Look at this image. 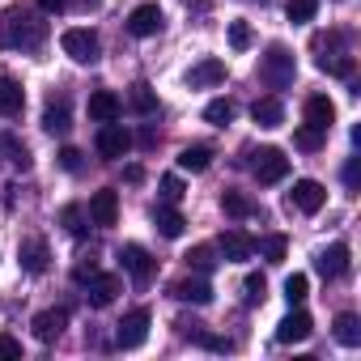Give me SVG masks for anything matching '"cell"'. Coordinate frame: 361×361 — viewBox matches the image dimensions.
<instances>
[{"label": "cell", "mask_w": 361, "mask_h": 361, "mask_svg": "<svg viewBox=\"0 0 361 361\" xmlns=\"http://www.w3.org/2000/svg\"><path fill=\"white\" fill-rule=\"evenodd\" d=\"M60 221H64V226H68V234H77V238L90 230V226H85V221H90V213H85L81 204H68V209H60Z\"/></svg>", "instance_id": "cell-37"}, {"label": "cell", "mask_w": 361, "mask_h": 361, "mask_svg": "<svg viewBox=\"0 0 361 361\" xmlns=\"http://www.w3.org/2000/svg\"><path fill=\"white\" fill-rule=\"evenodd\" d=\"M314 64H319L323 73H331V77H353V73H357V60L344 56V51H327V56H319Z\"/></svg>", "instance_id": "cell-30"}, {"label": "cell", "mask_w": 361, "mask_h": 361, "mask_svg": "<svg viewBox=\"0 0 361 361\" xmlns=\"http://www.w3.org/2000/svg\"><path fill=\"white\" fill-rule=\"evenodd\" d=\"M174 327L183 331V340H196V344H204V348H213V353H226V348H230V340L204 331V323H174Z\"/></svg>", "instance_id": "cell-27"}, {"label": "cell", "mask_w": 361, "mask_h": 361, "mask_svg": "<svg viewBox=\"0 0 361 361\" xmlns=\"http://www.w3.org/2000/svg\"><path fill=\"white\" fill-rule=\"evenodd\" d=\"M161 9L157 5H136L132 13H128V35H136V39H149V35H157L161 30Z\"/></svg>", "instance_id": "cell-17"}, {"label": "cell", "mask_w": 361, "mask_h": 361, "mask_svg": "<svg viewBox=\"0 0 361 361\" xmlns=\"http://www.w3.org/2000/svg\"><path fill=\"white\" fill-rule=\"evenodd\" d=\"M60 166H64L68 174H77V170H81V149H73V145L60 149Z\"/></svg>", "instance_id": "cell-42"}, {"label": "cell", "mask_w": 361, "mask_h": 361, "mask_svg": "<svg viewBox=\"0 0 361 361\" xmlns=\"http://www.w3.org/2000/svg\"><path fill=\"white\" fill-rule=\"evenodd\" d=\"M310 331H314V319H310L306 310H289V314L276 323V340H281V344H302V340H310Z\"/></svg>", "instance_id": "cell-13"}, {"label": "cell", "mask_w": 361, "mask_h": 361, "mask_svg": "<svg viewBox=\"0 0 361 361\" xmlns=\"http://www.w3.org/2000/svg\"><path fill=\"white\" fill-rule=\"evenodd\" d=\"M251 119H255L259 128H281V123H285V106H281V98H276V94H272V98H255Z\"/></svg>", "instance_id": "cell-24"}, {"label": "cell", "mask_w": 361, "mask_h": 361, "mask_svg": "<svg viewBox=\"0 0 361 361\" xmlns=\"http://www.w3.org/2000/svg\"><path fill=\"white\" fill-rule=\"evenodd\" d=\"M331 327H336V340H340L344 348H357V344H361V319H357V314L344 310V314H336Z\"/></svg>", "instance_id": "cell-29"}, {"label": "cell", "mask_w": 361, "mask_h": 361, "mask_svg": "<svg viewBox=\"0 0 361 361\" xmlns=\"http://www.w3.org/2000/svg\"><path fill=\"white\" fill-rule=\"evenodd\" d=\"M85 285H90V293H85V298H90V306H98V310H102V306H111V302H115V293L123 289V281H119L115 272H94Z\"/></svg>", "instance_id": "cell-19"}, {"label": "cell", "mask_w": 361, "mask_h": 361, "mask_svg": "<svg viewBox=\"0 0 361 361\" xmlns=\"http://www.w3.org/2000/svg\"><path fill=\"white\" fill-rule=\"evenodd\" d=\"M306 293H310V281H306V272H293V276H285V302H289V306H302V302H306Z\"/></svg>", "instance_id": "cell-36"}, {"label": "cell", "mask_w": 361, "mask_h": 361, "mask_svg": "<svg viewBox=\"0 0 361 361\" xmlns=\"http://www.w3.org/2000/svg\"><path fill=\"white\" fill-rule=\"evenodd\" d=\"M243 289H247V293H243L247 306H259V302L268 298V276H264V272H251V276L243 281Z\"/></svg>", "instance_id": "cell-38"}, {"label": "cell", "mask_w": 361, "mask_h": 361, "mask_svg": "<svg viewBox=\"0 0 361 361\" xmlns=\"http://www.w3.org/2000/svg\"><path fill=\"white\" fill-rule=\"evenodd\" d=\"M149 323H153L149 306L128 310V314L119 319V327H115V348H140V344L149 340Z\"/></svg>", "instance_id": "cell-4"}, {"label": "cell", "mask_w": 361, "mask_h": 361, "mask_svg": "<svg viewBox=\"0 0 361 361\" xmlns=\"http://www.w3.org/2000/svg\"><path fill=\"white\" fill-rule=\"evenodd\" d=\"M22 106H26V94H22V85H18L13 77H5V73H0V115H5V119H18V115H22Z\"/></svg>", "instance_id": "cell-22"}, {"label": "cell", "mask_w": 361, "mask_h": 361, "mask_svg": "<svg viewBox=\"0 0 361 361\" xmlns=\"http://www.w3.org/2000/svg\"><path fill=\"white\" fill-rule=\"evenodd\" d=\"M213 166V149L209 145H188L178 153V170H192V174H204Z\"/></svg>", "instance_id": "cell-26"}, {"label": "cell", "mask_w": 361, "mask_h": 361, "mask_svg": "<svg viewBox=\"0 0 361 361\" xmlns=\"http://www.w3.org/2000/svg\"><path fill=\"white\" fill-rule=\"evenodd\" d=\"M259 5H272V0H259Z\"/></svg>", "instance_id": "cell-49"}, {"label": "cell", "mask_w": 361, "mask_h": 361, "mask_svg": "<svg viewBox=\"0 0 361 361\" xmlns=\"http://www.w3.org/2000/svg\"><path fill=\"white\" fill-rule=\"evenodd\" d=\"M85 213H90V221H94V226H102V230H106V226H115V221H119V192H111V188L94 192Z\"/></svg>", "instance_id": "cell-10"}, {"label": "cell", "mask_w": 361, "mask_h": 361, "mask_svg": "<svg viewBox=\"0 0 361 361\" xmlns=\"http://www.w3.org/2000/svg\"><path fill=\"white\" fill-rule=\"evenodd\" d=\"M204 119H209L213 128H226V123H234V102H230V98H213V102L204 106Z\"/></svg>", "instance_id": "cell-33"}, {"label": "cell", "mask_w": 361, "mask_h": 361, "mask_svg": "<svg viewBox=\"0 0 361 361\" xmlns=\"http://www.w3.org/2000/svg\"><path fill=\"white\" fill-rule=\"evenodd\" d=\"M153 230L161 234V238H183V230H188V221H183V213H178L170 200L166 204H153Z\"/></svg>", "instance_id": "cell-16"}, {"label": "cell", "mask_w": 361, "mask_h": 361, "mask_svg": "<svg viewBox=\"0 0 361 361\" xmlns=\"http://www.w3.org/2000/svg\"><path fill=\"white\" fill-rule=\"evenodd\" d=\"M251 174H255V183H264V188L281 183V178L289 174V157H285V149H276V145L255 149V153H251Z\"/></svg>", "instance_id": "cell-3"}, {"label": "cell", "mask_w": 361, "mask_h": 361, "mask_svg": "<svg viewBox=\"0 0 361 361\" xmlns=\"http://www.w3.org/2000/svg\"><path fill=\"white\" fill-rule=\"evenodd\" d=\"M73 123H68V98H51L47 102V111H43V132H51V136H64Z\"/></svg>", "instance_id": "cell-25"}, {"label": "cell", "mask_w": 361, "mask_h": 361, "mask_svg": "<svg viewBox=\"0 0 361 361\" xmlns=\"http://www.w3.org/2000/svg\"><path fill=\"white\" fill-rule=\"evenodd\" d=\"M230 47L234 51H247L251 47V26L247 22H230Z\"/></svg>", "instance_id": "cell-40"}, {"label": "cell", "mask_w": 361, "mask_h": 361, "mask_svg": "<svg viewBox=\"0 0 361 361\" xmlns=\"http://www.w3.org/2000/svg\"><path fill=\"white\" fill-rule=\"evenodd\" d=\"M128 149H132V132H128L123 123H102V128H98V153H102L106 161L123 157Z\"/></svg>", "instance_id": "cell-8"}, {"label": "cell", "mask_w": 361, "mask_h": 361, "mask_svg": "<svg viewBox=\"0 0 361 361\" xmlns=\"http://www.w3.org/2000/svg\"><path fill=\"white\" fill-rule=\"evenodd\" d=\"M128 106H132L136 115H153V111H157V94H153V85L136 81V85L128 90Z\"/></svg>", "instance_id": "cell-31"}, {"label": "cell", "mask_w": 361, "mask_h": 361, "mask_svg": "<svg viewBox=\"0 0 361 361\" xmlns=\"http://www.w3.org/2000/svg\"><path fill=\"white\" fill-rule=\"evenodd\" d=\"M293 77H298V60H293V51H289L285 43H272V47L264 51V60H259V81H264L268 90H289Z\"/></svg>", "instance_id": "cell-2"}, {"label": "cell", "mask_w": 361, "mask_h": 361, "mask_svg": "<svg viewBox=\"0 0 361 361\" xmlns=\"http://www.w3.org/2000/svg\"><path fill=\"white\" fill-rule=\"evenodd\" d=\"M255 251H259L268 264H281V259H285V251H289V238H285V234H268V238H259V243H255Z\"/></svg>", "instance_id": "cell-32"}, {"label": "cell", "mask_w": 361, "mask_h": 361, "mask_svg": "<svg viewBox=\"0 0 361 361\" xmlns=\"http://www.w3.org/2000/svg\"><path fill=\"white\" fill-rule=\"evenodd\" d=\"M314 268H319L327 281H340V276L348 272V247H344V243H331V247H323V251L314 255Z\"/></svg>", "instance_id": "cell-18"}, {"label": "cell", "mask_w": 361, "mask_h": 361, "mask_svg": "<svg viewBox=\"0 0 361 361\" xmlns=\"http://www.w3.org/2000/svg\"><path fill=\"white\" fill-rule=\"evenodd\" d=\"M30 327H35V336H39L43 344H51V340H60V336H64V327H68V310H64V306H51V310H39Z\"/></svg>", "instance_id": "cell-14"}, {"label": "cell", "mask_w": 361, "mask_h": 361, "mask_svg": "<svg viewBox=\"0 0 361 361\" xmlns=\"http://www.w3.org/2000/svg\"><path fill=\"white\" fill-rule=\"evenodd\" d=\"M217 251H221V259H226V264H243V259H251V255H255V238H251L247 230H226V234H221V243H217Z\"/></svg>", "instance_id": "cell-11"}, {"label": "cell", "mask_w": 361, "mask_h": 361, "mask_svg": "<svg viewBox=\"0 0 361 361\" xmlns=\"http://www.w3.org/2000/svg\"><path fill=\"white\" fill-rule=\"evenodd\" d=\"M226 81V60H217V56H204L192 73H188V85L192 90H209V85H221Z\"/></svg>", "instance_id": "cell-20"}, {"label": "cell", "mask_w": 361, "mask_h": 361, "mask_svg": "<svg viewBox=\"0 0 361 361\" xmlns=\"http://www.w3.org/2000/svg\"><path fill=\"white\" fill-rule=\"evenodd\" d=\"M123 178H128V183H140L145 170H140V166H128V170H123Z\"/></svg>", "instance_id": "cell-48"}, {"label": "cell", "mask_w": 361, "mask_h": 361, "mask_svg": "<svg viewBox=\"0 0 361 361\" xmlns=\"http://www.w3.org/2000/svg\"><path fill=\"white\" fill-rule=\"evenodd\" d=\"M289 204L298 213H319L327 204V192H323V183H314V178H298L293 192H289Z\"/></svg>", "instance_id": "cell-9"}, {"label": "cell", "mask_w": 361, "mask_h": 361, "mask_svg": "<svg viewBox=\"0 0 361 361\" xmlns=\"http://www.w3.org/2000/svg\"><path fill=\"white\" fill-rule=\"evenodd\" d=\"M39 9H43V13H60V9H64V0H39Z\"/></svg>", "instance_id": "cell-47"}, {"label": "cell", "mask_w": 361, "mask_h": 361, "mask_svg": "<svg viewBox=\"0 0 361 361\" xmlns=\"http://www.w3.org/2000/svg\"><path fill=\"white\" fill-rule=\"evenodd\" d=\"M119 115H123V102H119L111 90H94V94H90V119H94V123H115Z\"/></svg>", "instance_id": "cell-21"}, {"label": "cell", "mask_w": 361, "mask_h": 361, "mask_svg": "<svg viewBox=\"0 0 361 361\" xmlns=\"http://www.w3.org/2000/svg\"><path fill=\"white\" fill-rule=\"evenodd\" d=\"M47 39V22L30 9H9L0 18V47L5 51H35Z\"/></svg>", "instance_id": "cell-1"}, {"label": "cell", "mask_w": 361, "mask_h": 361, "mask_svg": "<svg viewBox=\"0 0 361 361\" xmlns=\"http://www.w3.org/2000/svg\"><path fill=\"white\" fill-rule=\"evenodd\" d=\"M302 115H306V128H314V132H331V123H336V102L327 98V94H310L306 98V106H302Z\"/></svg>", "instance_id": "cell-7"}, {"label": "cell", "mask_w": 361, "mask_h": 361, "mask_svg": "<svg viewBox=\"0 0 361 361\" xmlns=\"http://www.w3.org/2000/svg\"><path fill=\"white\" fill-rule=\"evenodd\" d=\"M119 268H123L136 285H149L153 272H157V259H153L140 243H128V247H119Z\"/></svg>", "instance_id": "cell-6"}, {"label": "cell", "mask_w": 361, "mask_h": 361, "mask_svg": "<svg viewBox=\"0 0 361 361\" xmlns=\"http://www.w3.org/2000/svg\"><path fill=\"white\" fill-rule=\"evenodd\" d=\"M0 357H22V340H13L9 331H0Z\"/></svg>", "instance_id": "cell-43"}, {"label": "cell", "mask_w": 361, "mask_h": 361, "mask_svg": "<svg viewBox=\"0 0 361 361\" xmlns=\"http://www.w3.org/2000/svg\"><path fill=\"white\" fill-rule=\"evenodd\" d=\"M153 145H157V132H153V128H145V132H140V149H153Z\"/></svg>", "instance_id": "cell-46"}, {"label": "cell", "mask_w": 361, "mask_h": 361, "mask_svg": "<svg viewBox=\"0 0 361 361\" xmlns=\"http://www.w3.org/2000/svg\"><path fill=\"white\" fill-rule=\"evenodd\" d=\"M357 174H361V166H357V157L344 166V183H348V192H357Z\"/></svg>", "instance_id": "cell-45"}, {"label": "cell", "mask_w": 361, "mask_h": 361, "mask_svg": "<svg viewBox=\"0 0 361 361\" xmlns=\"http://www.w3.org/2000/svg\"><path fill=\"white\" fill-rule=\"evenodd\" d=\"M161 200H170V204L183 200V178H178V174H166L161 178Z\"/></svg>", "instance_id": "cell-41"}, {"label": "cell", "mask_w": 361, "mask_h": 361, "mask_svg": "<svg viewBox=\"0 0 361 361\" xmlns=\"http://www.w3.org/2000/svg\"><path fill=\"white\" fill-rule=\"evenodd\" d=\"M0 153H5V161H9L13 170H22V174H26V170L35 166L30 149H26V145H22V140H18L13 132H0Z\"/></svg>", "instance_id": "cell-23"}, {"label": "cell", "mask_w": 361, "mask_h": 361, "mask_svg": "<svg viewBox=\"0 0 361 361\" xmlns=\"http://www.w3.org/2000/svg\"><path fill=\"white\" fill-rule=\"evenodd\" d=\"M285 13H289L293 26H306V22H314V13H319V0H289Z\"/></svg>", "instance_id": "cell-34"}, {"label": "cell", "mask_w": 361, "mask_h": 361, "mask_svg": "<svg viewBox=\"0 0 361 361\" xmlns=\"http://www.w3.org/2000/svg\"><path fill=\"white\" fill-rule=\"evenodd\" d=\"M60 47H64V56L77 60V64H98V35L85 30V26L64 30V35H60Z\"/></svg>", "instance_id": "cell-5"}, {"label": "cell", "mask_w": 361, "mask_h": 361, "mask_svg": "<svg viewBox=\"0 0 361 361\" xmlns=\"http://www.w3.org/2000/svg\"><path fill=\"white\" fill-rule=\"evenodd\" d=\"M170 293H174L178 302H192V306H209V302H213V285H209L200 272H196V276H183V281H174Z\"/></svg>", "instance_id": "cell-15"}, {"label": "cell", "mask_w": 361, "mask_h": 361, "mask_svg": "<svg viewBox=\"0 0 361 361\" xmlns=\"http://www.w3.org/2000/svg\"><path fill=\"white\" fill-rule=\"evenodd\" d=\"M18 259H22V272H30V276H43V272L51 268V251H47L43 238H22Z\"/></svg>", "instance_id": "cell-12"}, {"label": "cell", "mask_w": 361, "mask_h": 361, "mask_svg": "<svg viewBox=\"0 0 361 361\" xmlns=\"http://www.w3.org/2000/svg\"><path fill=\"white\" fill-rule=\"evenodd\" d=\"M94 272H98V259H90V264H85V259H81V264H77V268H73V281H77V285H85V281H90V276H94Z\"/></svg>", "instance_id": "cell-44"}, {"label": "cell", "mask_w": 361, "mask_h": 361, "mask_svg": "<svg viewBox=\"0 0 361 361\" xmlns=\"http://www.w3.org/2000/svg\"><path fill=\"white\" fill-rule=\"evenodd\" d=\"M183 259H188V268H192V272H200V276H209V272H213V268L221 264V259H217V247H209V243L192 247V251H188Z\"/></svg>", "instance_id": "cell-28"}, {"label": "cell", "mask_w": 361, "mask_h": 361, "mask_svg": "<svg viewBox=\"0 0 361 361\" xmlns=\"http://www.w3.org/2000/svg\"><path fill=\"white\" fill-rule=\"evenodd\" d=\"M293 145H298V149H306V153H314V149L323 145V132H314V128H306V123H302V128L293 132Z\"/></svg>", "instance_id": "cell-39"}, {"label": "cell", "mask_w": 361, "mask_h": 361, "mask_svg": "<svg viewBox=\"0 0 361 361\" xmlns=\"http://www.w3.org/2000/svg\"><path fill=\"white\" fill-rule=\"evenodd\" d=\"M221 209H226L234 221H243V217H251V213H255V204H251L243 192H226V196H221Z\"/></svg>", "instance_id": "cell-35"}]
</instances>
